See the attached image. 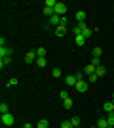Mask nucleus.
Here are the masks:
<instances>
[{
  "instance_id": "nucleus-1",
  "label": "nucleus",
  "mask_w": 114,
  "mask_h": 128,
  "mask_svg": "<svg viewBox=\"0 0 114 128\" xmlns=\"http://www.w3.org/2000/svg\"><path fill=\"white\" fill-rule=\"evenodd\" d=\"M0 120H2V124H4V126H13V122H15V117H13L11 113H4V115L0 117Z\"/></svg>"
},
{
  "instance_id": "nucleus-2",
  "label": "nucleus",
  "mask_w": 114,
  "mask_h": 128,
  "mask_svg": "<svg viewBox=\"0 0 114 128\" xmlns=\"http://www.w3.org/2000/svg\"><path fill=\"white\" fill-rule=\"evenodd\" d=\"M65 14H67V6L63 4V2H57V6H55V16L65 17Z\"/></svg>"
},
{
  "instance_id": "nucleus-3",
  "label": "nucleus",
  "mask_w": 114,
  "mask_h": 128,
  "mask_svg": "<svg viewBox=\"0 0 114 128\" xmlns=\"http://www.w3.org/2000/svg\"><path fill=\"white\" fill-rule=\"evenodd\" d=\"M36 59H38L36 50H31V52L25 54V61H27V63H36Z\"/></svg>"
},
{
  "instance_id": "nucleus-4",
  "label": "nucleus",
  "mask_w": 114,
  "mask_h": 128,
  "mask_svg": "<svg viewBox=\"0 0 114 128\" xmlns=\"http://www.w3.org/2000/svg\"><path fill=\"white\" fill-rule=\"evenodd\" d=\"M86 29H87L86 21H80V23H78V25L74 27V29H72V32H74V36H78V34H82V32L86 31Z\"/></svg>"
},
{
  "instance_id": "nucleus-5",
  "label": "nucleus",
  "mask_w": 114,
  "mask_h": 128,
  "mask_svg": "<svg viewBox=\"0 0 114 128\" xmlns=\"http://www.w3.org/2000/svg\"><path fill=\"white\" fill-rule=\"evenodd\" d=\"M78 92H87V88H89V82H86V80H78L74 86Z\"/></svg>"
},
{
  "instance_id": "nucleus-6",
  "label": "nucleus",
  "mask_w": 114,
  "mask_h": 128,
  "mask_svg": "<svg viewBox=\"0 0 114 128\" xmlns=\"http://www.w3.org/2000/svg\"><path fill=\"white\" fill-rule=\"evenodd\" d=\"M2 58H11V48L10 46H2V48H0V59Z\"/></svg>"
},
{
  "instance_id": "nucleus-7",
  "label": "nucleus",
  "mask_w": 114,
  "mask_h": 128,
  "mask_svg": "<svg viewBox=\"0 0 114 128\" xmlns=\"http://www.w3.org/2000/svg\"><path fill=\"white\" fill-rule=\"evenodd\" d=\"M76 82H78V80H76L74 75H67L65 76V84L67 86H76Z\"/></svg>"
},
{
  "instance_id": "nucleus-8",
  "label": "nucleus",
  "mask_w": 114,
  "mask_h": 128,
  "mask_svg": "<svg viewBox=\"0 0 114 128\" xmlns=\"http://www.w3.org/2000/svg\"><path fill=\"white\" fill-rule=\"evenodd\" d=\"M65 32H67V25L65 23H61L59 27H55V34H57V36H63Z\"/></svg>"
},
{
  "instance_id": "nucleus-9",
  "label": "nucleus",
  "mask_w": 114,
  "mask_h": 128,
  "mask_svg": "<svg viewBox=\"0 0 114 128\" xmlns=\"http://www.w3.org/2000/svg\"><path fill=\"white\" fill-rule=\"evenodd\" d=\"M97 128H109V120H107V117H101L97 120V124H95Z\"/></svg>"
},
{
  "instance_id": "nucleus-10",
  "label": "nucleus",
  "mask_w": 114,
  "mask_h": 128,
  "mask_svg": "<svg viewBox=\"0 0 114 128\" xmlns=\"http://www.w3.org/2000/svg\"><path fill=\"white\" fill-rule=\"evenodd\" d=\"M95 69H97V67H95V65H91V63L86 65V67H84V75H87V76L93 75V73H95Z\"/></svg>"
},
{
  "instance_id": "nucleus-11",
  "label": "nucleus",
  "mask_w": 114,
  "mask_h": 128,
  "mask_svg": "<svg viewBox=\"0 0 114 128\" xmlns=\"http://www.w3.org/2000/svg\"><path fill=\"white\" fill-rule=\"evenodd\" d=\"M95 32H97V27H95V29H89V27H87L86 31L82 32V36H84V38H89V36H93Z\"/></svg>"
},
{
  "instance_id": "nucleus-12",
  "label": "nucleus",
  "mask_w": 114,
  "mask_h": 128,
  "mask_svg": "<svg viewBox=\"0 0 114 128\" xmlns=\"http://www.w3.org/2000/svg\"><path fill=\"white\" fill-rule=\"evenodd\" d=\"M49 25L59 27V25H61V17H59V16H51V17H49Z\"/></svg>"
},
{
  "instance_id": "nucleus-13",
  "label": "nucleus",
  "mask_w": 114,
  "mask_h": 128,
  "mask_svg": "<svg viewBox=\"0 0 114 128\" xmlns=\"http://www.w3.org/2000/svg\"><path fill=\"white\" fill-rule=\"evenodd\" d=\"M44 16H48V17L55 16V8H49V6H44Z\"/></svg>"
},
{
  "instance_id": "nucleus-14",
  "label": "nucleus",
  "mask_w": 114,
  "mask_h": 128,
  "mask_svg": "<svg viewBox=\"0 0 114 128\" xmlns=\"http://www.w3.org/2000/svg\"><path fill=\"white\" fill-rule=\"evenodd\" d=\"M103 109H105L107 113H114V102H107V103L103 105Z\"/></svg>"
},
{
  "instance_id": "nucleus-15",
  "label": "nucleus",
  "mask_w": 114,
  "mask_h": 128,
  "mask_svg": "<svg viewBox=\"0 0 114 128\" xmlns=\"http://www.w3.org/2000/svg\"><path fill=\"white\" fill-rule=\"evenodd\" d=\"M84 19H86V12H84V10H78V12H76V21L80 23V21H84Z\"/></svg>"
},
{
  "instance_id": "nucleus-16",
  "label": "nucleus",
  "mask_w": 114,
  "mask_h": 128,
  "mask_svg": "<svg viewBox=\"0 0 114 128\" xmlns=\"http://www.w3.org/2000/svg\"><path fill=\"white\" fill-rule=\"evenodd\" d=\"M10 63H11V58H2V59H0V69H4V67H8Z\"/></svg>"
},
{
  "instance_id": "nucleus-17",
  "label": "nucleus",
  "mask_w": 114,
  "mask_h": 128,
  "mask_svg": "<svg viewBox=\"0 0 114 128\" xmlns=\"http://www.w3.org/2000/svg\"><path fill=\"white\" fill-rule=\"evenodd\" d=\"M95 75H97V76H105V75H107V69H105L103 65H99L97 69H95Z\"/></svg>"
},
{
  "instance_id": "nucleus-18",
  "label": "nucleus",
  "mask_w": 114,
  "mask_h": 128,
  "mask_svg": "<svg viewBox=\"0 0 114 128\" xmlns=\"http://www.w3.org/2000/svg\"><path fill=\"white\" fill-rule=\"evenodd\" d=\"M46 54H48V50L44 48V46H40V48H36V56H38V58H46Z\"/></svg>"
},
{
  "instance_id": "nucleus-19",
  "label": "nucleus",
  "mask_w": 114,
  "mask_h": 128,
  "mask_svg": "<svg viewBox=\"0 0 114 128\" xmlns=\"http://www.w3.org/2000/svg\"><path fill=\"white\" fill-rule=\"evenodd\" d=\"M71 122H72V128H80L82 120H80V117H72V118H71Z\"/></svg>"
},
{
  "instance_id": "nucleus-20",
  "label": "nucleus",
  "mask_w": 114,
  "mask_h": 128,
  "mask_svg": "<svg viewBox=\"0 0 114 128\" xmlns=\"http://www.w3.org/2000/svg\"><path fill=\"white\" fill-rule=\"evenodd\" d=\"M74 42L78 44V46H84V44H86V38L82 36V34H78V36H74Z\"/></svg>"
},
{
  "instance_id": "nucleus-21",
  "label": "nucleus",
  "mask_w": 114,
  "mask_h": 128,
  "mask_svg": "<svg viewBox=\"0 0 114 128\" xmlns=\"http://www.w3.org/2000/svg\"><path fill=\"white\" fill-rule=\"evenodd\" d=\"M63 107H65V109H72V100L71 98H65V100H63Z\"/></svg>"
},
{
  "instance_id": "nucleus-22",
  "label": "nucleus",
  "mask_w": 114,
  "mask_h": 128,
  "mask_svg": "<svg viewBox=\"0 0 114 128\" xmlns=\"http://www.w3.org/2000/svg\"><path fill=\"white\" fill-rule=\"evenodd\" d=\"M49 126V122L46 120V118H42V120H38V124H36V128H48Z\"/></svg>"
},
{
  "instance_id": "nucleus-23",
  "label": "nucleus",
  "mask_w": 114,
  "mask_h": 128,
  "mask_svg": "<svg viewBox=\"0 0 114 128\" xmlns=\"http://www.w3.org/2000/svg\"><path fill=\"white\" fill-rule=\"evenodd\" d=\"M51 75H53V76H55V78H59V76H61V75H63V71H61V69H59V67H55V69H53V71H51Z\"/></svg>"
},
{
  "instance_id": "nucleus-24",
  "label": "nucleus",
  "mask_w": 114,
  "mask_h": 128,
  "mask_svg": "<svg viewBox=\"0 0 114 128\" xmlns=\"http://www.w3.org/2000/svg\"><path fill=\"white\" fill-rule=\"evenodd\" d=\"M15 84H19V80H17L15 76H11V78L8 80V82H6V86H15Z\"/></svg>"
},
{
  "instance_id": "nucleus-25",
  "label": "nucleus",
  "mask_w": 114,
  "mask_h": 128,
  "mask_svg": "<svg viewBox=\"0 0 114 128\" xmlns=\"http://www.w3.org/2000/svg\"><path fill=\"white\" fill-rule=\"evenodd\" d=\"M101 54H103V48H101V46H95V48H93V56H95V58H99Z\"/></svg>"
},
{
  "instance_id": "nucleus-26",
  "label": "nucleus",
  "mask_w": 114,
  "mask_h": 128,
  "mask_svg": "<svg viewBox=\"0 0 114 128\" xmlns=\"http://www.w3.org/2000/svg\"><path fill=\"white\" fill-rule=\"evenodd\" d=\"M46 63H48V61H46V58H38V59H36V65H38V67H46Z\"/></svg>"
},
{
  "instance_id": "nucleus-27",
  "label": "nucleus",
  "mask_w": 114,
  "mask_h": 128,
  "mask_svg": "<svg viewBox=\"0 0 114 128\" xmlns=\"http://www.w3.org/2000/svg\"><path fill=\"white\" fill-rule=\"evenodd\" d=\"M107 120H109V126H114V113H109Z\"/></svg>"
},
{
  "instance_id": "nucleus-28",
  "label": "nucleus",
  "mask_w": 114,
  "mask_h": 128,
  "mask_svg": "<svg viewBox=\"0 0 114 128\" xmlns=\"http://www.w3.org/2000/svg\"><path fill=\"white\" fill-rule=\"evenodd\" d=\"M44 6H49V8H55L57 6V0H46V4Z\"/></svg>"
},
{
  "instance_id": "nucleus-29",
  "label": "nucleus",
  "mask_w": 114,
  "mask_h": 128,
  "mask_svg": "<svg viewBox=\"0 0 114 128\" xmlns=\"http://www.w3.org/2000/svg\"><path fill=\"white\" fill-rule=\"evenodd\" d=\"M0 113H2V115H4V113H8V103H0Z\"/></svg>"
},
{
  "instance_id": "nucleus-30",
  "label": "nucleus",
  "mask_w": 114,
  "mask_h": 128,
  "mask_svg": "<svg viewBox=\"0 0 114 128\" xmlns=\"http://www.w3.org/2000/svg\"><path fill=\"white\" fill-rule=\"evenodd\" d=\"M61 128H72V122L71 120H63V122H61Z\"/></svg>"
},
{
  "instance_id": "nucleus-31",
  "label": "nucleus",
  "mask_w": 114,
  "mask_h": 128,
  "mask_svg": "<svg viewBox=\"0 0 114 128\" xmlns=\"http://www.w3.org/2000/svg\"><path fill=\"white\" fill-rule=\"evenodd\" d=\"M97 78H99V76L95 75V73H93V75H89V76H87V82H97Z\"/></svg>"
},
{
  "instance_id": "nucleus-32",
  "label": "nucleus",
  "mask_w": 114,
  "mask_h": 128,
  "mask_svg": "<svg viewBox=\"0 0 114 128\" xmlns=\"http://www.w3.org/2000/svg\"><path fill=\"white\" fill-rule=\"evenodd\" d=\"M91 65H95V67H99V65H101V59L93 56V59H91Z\"/></svg>"
},
{
  "instance_id": "nucleus-33",
  "label": "nucleus",
  "mask_w": 114,
  "mask_h": 128,
  "mask_svg": "<svg viewBox=\"0 0 114 128\" xmlns=\"http://www.w3.org/2000/svg\"><path fill=\"white\" fill-rule=\"evenodd\" d=\"M74 76H76V80H84V76H86V75H84V71H78Z\"/></svg>"
},
{
  "instance_id": "nucleus-34",
  "label": "nucleus",
  "mask_w": 114,
  "mask_h": 128,
  "mask_svg": "<svg viewBox=\"0 0 114 128\" xmlns=\"http://www.w3.org/2000/svg\"><path fill=\"white\" fill-rule=\"evenodd\" d=\"M59 96H61V100H65V98H71V96H69V92H65V90H63V92H61V94H59Z\"/></svg>"
},
{
  "instance_id": "nucleus-35",
  "label": "nucleus",
  "mask_w": 114,
  "mask_h": 128,
  "mask_svg": "<svg viewBox=\"0 0 114 128\" xmlns=\"http://www.w3.org/2000/svg\"><path fill=\"white\" fill-rule=\"evenodd\" d=\"M23 128H34V126H33L31 122H25V124H23Z\"/></svg>"
},
{
  "instance_id": "nucleus-36",
  "label": "nucleus",
  "mask_w": 114,
  "mask_h": 128,
  "mask_svg": "<svg viewBox=\"0 0 114 128\" xmlns=\"http://www.w3.org/2000/svg\"><path fill=\"white\" fill-rule=\"evenodd\" d=\"M112 102H114V92H112Z\"/></svg>"
},
{
  "instance_id": "nucleus-37",
  "label": "nucleus",
  "mask_w": 114,
  "mask_h": 128,
  "mask_svg": "<svg viewBox=\"0 0 114 128\" xmlns=\"http://www.w3.org/2000/svg\"><path fill=\"white\" fill-rule=\"evenodd\" d=\"M91 128H97V126H91Z\"/></svg>"
},
{
  "instance_id": "nucleus-38",
  "label": "nucleus",
  "mask_w": 114,
  "mask_h": 128,
  "mask_svg": "<svg viewBox=\"0 0 114 128\" xmlns=\"http://www.w3.org/2000/svg\"><path fill=\"white\" fill-rule=\"evenodd\" d=\"M109 128H114V126H109Z\"/></svg>"
}]
</instances>
